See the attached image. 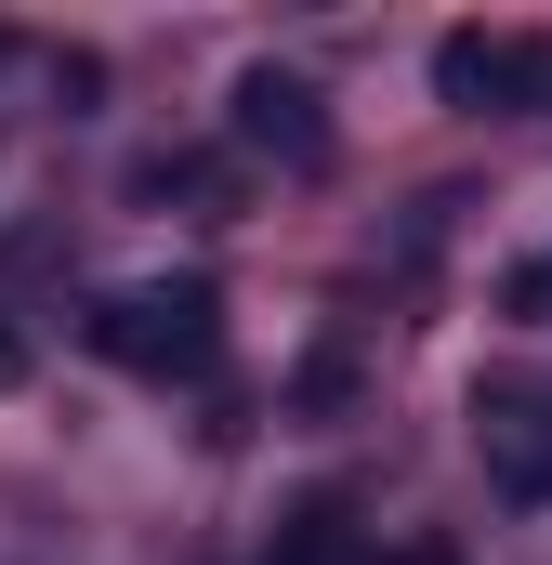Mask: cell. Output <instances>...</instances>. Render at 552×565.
Listing matches in <instances>:
<instances>
[{"label": "cell", "mask_w": 552, "mask_h": 565, "mask_svg": "<svg viewBox=\"0 0 552 565\" xmlns=\"http://www.w3.org/2000/svg\"><path fill=\"white\" fill-rule=\"evenodd\" d=\"M289 395H302V408H342V395H355V355H302V382H289Z\"/></svg>", "instance_id": "obj_8"}, {"label": "cell", "mask_w": 552, "mask_h": 565, "mask_svg": "<svg viewBox=\"0 0 552 565\" xmlns=\"http://www.w3.org/2000/svg\"><path fill=\"white\" fill-rule=\"evenodd\" d=\"M0 382H26V342H13V329H0Z\"/></svg>", "instance_id": "obj_10"}, {"label": "cell", "mask_w": 552, "mask_h": 565, "mask_svg": "<svg viewBox=\"0 0 552 565\" xmlns=\"http://www.w3.org/2000/svg\"><path fill=\"white\" fill-rule=\"evenodd\" d=\"M132 184H145V198H211V184H224V171H211V158H198V145H171V158H145Z\"/></svg>", "instance_id": "obj_6"}, {"label": "cell", "mask_w": 552, "mask_h": 565, "mask_svg": "<svg viewBox=\"0 0 552 565\" xmlns=\"http://www.w3.org/2000/svg\"><path fill=\"white\" fill-rule=\"evenodd\" d=\"M237 145L276 158V171H329V106H316L289 66H251V79H237Z\"/></svg>", "instance_id": "obj_3"}, {"label": "cell", "mask_w": 552, "mask_h": 565, "mask_svg": "<svg viewBox=\"0 0 552 565\" xmlns=\"http://www.w3.org/2000/svg\"><path fill=\"white\" fill-rule=\"evenodd\" d=\"M500 316H527V329H552V250H527V264L500 277Z\"/></svg>", "instance_id": "obj_7"}, {"label": "cell", "mask_w": 552, "mask_h": 565, "mask_svg": "<svg viewBox=\"0 0 552 565\" xmlns=\"http://www.w3.org/2000/svg\"><path fill=\"white\" fill-rule=\"evenodd\" d=\"M79 342L132 382H211L224 369V289L211 277H145V289H106L79 316Z\"/></svg>", "instance_id": "obj_1"}, {"label": "cell", "mask_w": 552, "mask_h": 565, "mask_svg": "<svg viewBox=\"0 0 552 565\" xmlns=\"http://www.w3.org/2000/svg\"><path fill=\"white\" fill-rule=\"evenodd\" d=\"M474 434H487V460H500V487H513V500H552V434H540V395H474Z\"/></svg>", "instance_id": "obj_4"}, {"label": "cell", "mask_w": 552, "mask_h": 565, "mask_svg": "<svg viewBox=\"0 0 552 565\" xmlns=\"http://www.w3.org/2000/svg\"><path fill=\"white\" fill-rule=\"evenodd\" d=\"M382 565H460V540H395Z\"/></svg>", "instance_id": "obj_9"}, {"label": "cell", "mask_w": 552, "mask_h": 565, "mask_svg": "<svg viewBox=\"0 0 552 565\" xmlns=\"http://www.w3.org/2000/svg\"><path fill=\"white\" fill-rule=\"evenodd\" d=\"M276 565H355V513H342V500H302V513L276 526Z\"/></svg>", "instance_id": "obj_5"}, {"label": "cell", "mask_w": 552, "mask_h": 565, "mask_svg": "<svg viewBox=\"0 0 552 565\" xmlns=\"http://www.w3.org/2000/svg\"><path fill=\"white\" fill-rule=\"evenodd\" d=\"M434 93L460 119H513V106L552 93V40H527V26H447L434 40Z\"/></svg>", "instance_id": "obj_2"}]
</instances>
